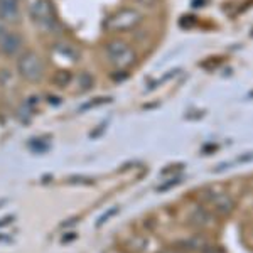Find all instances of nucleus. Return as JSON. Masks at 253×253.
<instances>
[{
    "label": "nucleus",
    "instance_id": "obj_1",
    "mask_svg": "<svg viewBox=\"0 0 253 253\" xmlns=\"http://www.w3.org/2000/svg\"><path fill=\"white\" fill-rule=\"evenodd\" d=\"M17 71L26 81L38 83L44 78V63L36 51H26L20 54L17 61Z\"/></svg>",
    "mask_w": 253,
    "mask_h": 253
},
{
    "label": "nucleus",
    "instance_id": "obj_2",
    "mask_svg": "<svg viewBox=\"0 0 253 253\" xmlns=\"http://www.w3.org/2000/svg\"><path fill=\"white\" fill-rule=\"evenodd\" d=\"M142 22V14L137 9H122L110 15L105 27L112 32H124L137 27Z\"/></svg>",
    "mask_w": 253,
    "mask_h": 253
},
{
    "label": "nucleus",
    "instance_id": "obj_3",
    "mask_svg": "<svg viewBox=\"0 0 253 253\" xmlns=\"http://www.w3.org/2000/svg\"><path fill=\"white\" fill-rule=\"evenodd\" d=\"M107 56L108 61L118 69H125L132 66L135 61V52L124 41H112L107 46Z\"/></svg>",
    "mask_w": 253,
    "mask_h": 253
},
{
    "label": "nucleus",
    "instance_id": "obj_4",
    "mask_svg": "<svg viewBox=\"0 0 253 253\" xmlns=\"http://www.w3.org/2000/svg\"><path fill=\"white\" fill-rule=\"evenodd\" d=\"M31 17L42 27H51L56 22V9L51 0H34L31 5Z\"/></svg>",
    "mask_w": 253,
    "mask_h": 253
},
{
    "label": "nucleus",
    "instance_id": "obj_5",
    "mask_svg": "<svg viewBox=\"0 0 253 253\" xmlns=\"http://www.w3.org/2000/svg\"><path fill=\"white\" fill-rule=\"evenodd\" d=\"M24 42L22 38L17 34V32L5 29V27H0V52L5 56H15L20 52Z\"/></svg>",
    "mask_w": 253,
    "mask_h": 253
},
{
    "label": "nucleus",
    "instance_id": "obj_6",
    "mask_svg": "<svg viewBox=\"0 0 253 253\" xmlns=\"http://www.w3.org/2000/svg\"><path fill=\"white\" fill-rule=\"evenodd\" d=\"M19 14V0H0V19L3 22H17Z\"/></svg>",
    "mask_w": 253,
    "mask_h": 253
},
{
    "label": "nucleus",
    "instance_id": "obj_7",
    "mask_svg": "<svg viewBox=\"0 0 253 253\" xmlns=\"http://www.w3.org/2000/svg\"><path fill=\"white\" fill-rule=\"evenodd\" d=\"M213 205H214V210L218 211L219 214H228L231 210H233V199L230 198L228 194H219V196H214L213 198Z\"/></svg>",
    "mask_w": 253,
    "mask_h": 253
},
{
    "label": "nucleus",
    "instance_id": "obj_8",
    "mask_svg": "<svg viewBox=\"0 0 253 253\" xmlns=\"http://www.w3.org/2000/svg\"><path fill=\"white\" fill-rule=\"evenodd\" d=\"M191 221L194 224H199V226H203V224L208 223V214L205 213L203 210H196L193 216H191Z\"/></svg>",
    "mask_w": 253,
    "mask_h": 253
},
{
    "label": "nucleus",
    "instance_id": "obj_9",
    "mask_svg": "<svg viewBox=\"0 0 253 253\" xmlns=\"http://www.w3.org/2000/svg\"><path fill=\"white\" fill-rule=\"evenodd\" d=\"M117 213H118V208H113V210H110L107 214H103L100 219H98V226H101L103 223H107V219H108V218H112V216H113V214H117Z\"/></svg>",
    "mask_w": 253,
    "mask_h": 253
},
{
    "label": "nucleus",
    "instance_id": "obj_10",
    "mask_svg": "<svg viewBox=\"0 0 253 253\" xmlns=\"http://www.w3.org/2000/svg\"><path fill=\"white\" fill-rule=\"evenodd\" d=\"M69 182H80V184H91V179L88 177H69Z\"/></svg>",
    "mask_w": 253,
    "mask_h": 253
},
{
    "label": "nucleus",
    "instance_id": "obj_11",
    "mask_svg": "<svg viewBox=\"0 0 253 253\" xmlns=\"http://www.w3.org/2000/svg\"><path fill=\"white\" fill-rule=\"evenodd\" d=\"M140 5H145V7H154L157 3V0H137Z\"/></svg>",
    "mask_w": 253,
    "mask_h": 253
},
{
    "label": "nucleus",
    "instance_id": "obj_12",
    "mask_svg": "<svg viewBox=\"0 0 253 253\" xmlns=\"http://www.w3.org/2000/svg\"><path fill=\"white\" fill-rule=\"evenodd\" d=\"M12 219H14V218H12V216H7V218L0 219V226H3V224H7L9 221H12Z\"/></svg>",
    "mask_w": 253,
    "mask_h": 253
}]
</instances>
